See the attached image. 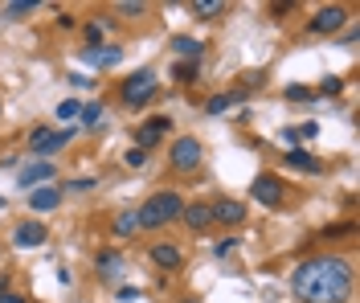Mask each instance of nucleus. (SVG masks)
Wrapping results in <instances>:
<instances>
[{"label": "nucleus", "mask_w": 360, "mask_h": 303, "mask_svg": "<svg viewBox=\"0 0 360 303\" xmlns=\"http://www.w3.org/2000/svg\"><path fill=\"white\" fill-rule=\"evenodd\" d=\"M356 266L348 254H311L291 271V295L299 303H348Z\"/></svg>", "instance_id": "obj_1"}, {"label": "nucleus", "mask_w": 360, "mask_h": 303, "mask_svg": "<svg viewBox=\"0 0 360 303\" xmlns=\"http://www.w3.org/2000/svg\"><path fill=\"white\" fill-rule=\"evenodd\" d=\"M180 209H184V197L176 188H156L139 201L135 217H139V230H164V226L180 221Z\"/></svg>", "instance_id": "obj_2"}, {"label": "nucleus", "mask_w": 360, "mask_h": 303, "mask_svg": "<svg viewBox=\"0 0 360 303\" xmlns=\"http://www.w3.org/2000/svg\"><path fill=\"white\" fill-rule=\"evenodd\" d=\"M156 94H160L156 70H148V66H143V70H135V74H127V78L119 82V103H123V107H135V111H139V107H148Z\"/></svg>", "instance_id": "obj_3"}, {"label": "nucleus", "mask_w": 360, "mask_h": 303, "mask_svg": "<svg viewBox=\"0 0 360 303\" xmlns=\"http://www.w3.org/2000/svg\"><path fill=\"white\" fill-rule=\"evenodd\" d=\"M205 164V148L197 136H180V140L168 143V168L172 172H197Z\"/></svg>", "instance_id": "obj_4"}, {"label": "nucleus", "mask_w": 360, "mask_h": 303, "mask_svg": "<svg viewBox=\"0 0 360 303\" xmlns=\"http://www.w3.org/2000/svg\"><path fill=\"white\" fill-rule=\"evenodd\" d=\"M70 140H74V127H58V131H53V127L41 123V127L29 131V152H33L37 160H49V156H58Z\"/></svg>", "instance_id": "obj_5"}, {"label": "nucleus", "mask_w": 360, "mask_h": 303, "mask_svg": "<svg viewBox=\"0 0 360 303\" xmlns=\"http://www.w3.org/2000/svg\"><path fill=\"white\" fill-rule=\"evenodd\" d=\"M250 197H254L258 205H266V209H283V205H287V181L274 176V172H262V176L250 181Z\"/></svg>", "instance_id": "obj_6"}, {"label": "nucleus", "mask_w": 360, "mask_h": 303, "mask_svg": "<svg viewBox=\"0 0 360 303\" xmlns=\"http://www.w3.org/2000/svg\"><path fill=\"white\" fill-rule=\"evenodd\" d=\"M348 17H352L348 4H323V8H315V17L307 21V33L311 37H332V33H340L348 25Z\"/></svg>", "instance_id": "obj_7"}, {"label": "nucleus", "mask_w": 360, "mask_h": 303, "mask_svg": "<svg viewBox=\"0 0 360 303\" xmlns=\"http://www.w3.org/2000/svg\"><path fill=\"white\" fill-rule=\"evenodd\" d=\"M172 136V115H148L143 123H135V143L139 152H148V148H160V143Z\"/></svg>", "instance_id": "obj_8"}, {"label": "nucleus", "mask_w": 360, "mask_h": 303, "mask_svg": "<svg viewBox=\"0 0 360 303\" xmlns=\"http://www.w3.org/2000/svg\"><path fill=\"white\" fill-rule=\"evenodd\" d=\"M45 238H49V230L37 217H29V221H21L13 230V250H37V246H45Z\"/></svg>", "instance_id": "obj_9"}, {"label": "nucleus", "mask_w": 360, "mask_h": 303, "mask_svg": "<svg viewBox=\"0 0 360 303\" xmlns=\"http://www.w3.org/2000/svg\"><path fill=\"white\" fill-rule=\"evenodd\" d=\"M148 258L156 262L160 271H180V262H184V250H180L176 242L168 238V242H152V246H148Z\"/></svg>", "instance_id": "obj_10"}, {"label": "nucleus", "mask_w": 360, "mask_h": 303, "mask_svg": "<svg viewBox=\"0 0 360 303\" xmlns=\"http://www.w3.org/2000/svg\"><path fill=\"white\" fill-rule=\"evenodd\" d=\"M53 176H58V168H53L49 160H33L29 168H21V176H17V185H21L25 193H33V188H41L45 181H53Z\"/></svg>", "instance_id": "obj_11"}, {"label": "nucleus", "mask_w": 360, "mask_h": 303, "mask_svg": "<svg viewBox=\"0 0 360 303\" xmlns=\"http://www.w3.org/2000/svg\"><path fill=\"white\" fill-rule=\"evenodd\" d=\"M283 164H287V168H299V172H307V176H319V172H323V160L311 156L307 148H287V152H283Z\"/></svg>", "instance_id": "obj_12"}, {"label": "nucleus", "mask_w": 360, "mask_h": 303, "mask_svg": "<svg viewBox=\"0 0 360 303\" xmlns=\"http://www.w3.org/2000/svg\"><path fill=\"white\" fill-rule=\"evenodd\" d=\"M82 62L98 66V70H111V66L123 62V49H119V46H86V49H82Z\"/></svg>", "instance_id": "obj_13"}, {"label": "nucleus", "mask_w": 360, "mask_h": 303, "mask_svg": "<svg viewBox=\"0 0 360 303\" xmlns=\"http://www.w3.org/2000/svg\"><path fill=\"white\" fill-rule=\"evenodd\" d=\"M180 221H184L193 233H205L209 226H213V209H209L205 201H193V205H184V209H180Z\"/></svg>", "instance_id": "obj_14"}, {"label": "nucleus", "mask_w": 360, "mask_h": 303, "mask_svg": "<svg viewBox=\"0 0 360 303\" xmlns=\"http://www.w3.org/2000/svg\"><path fill=\"white\" fill-rule=\"evenodd\" d=\"M94 271H98L103 279H123L127 258L119 254V250H98V254H94Z\"/></svg>", "instance_id": "obj_15"}, {"label": "nucleus", "mask_w": 360, "mask_h": 303, "mask_svg": "<svg viewBox=\"0 0 360 303\" xmlns=\"http://www.w3.org/2000/svg\"><path fill=\"white\" fill-rule=\"evenodd\" d=\"M58 205H62V188L58 185H41L29 193V209L33 213H53Z\"/></svg>", "instance_id": "obj_16"}, {"label": "nucleus", "mask_w": 360, "mask_h": 303, "mask_svg": "<svg viewBox=\"0 0 360 303\" xmlns=\"http://www.w3.org/2000/svg\"><path fill=\"white\" fill-rule=\"evenodd\" d=\"M209 209H213V221H221V226H238V221L246 217V205H242V201H233V197H221V201H213Z\"/></svg>", "instance_id": "obj_17"}, {"label": "nucleus", "mask_w": 360, "mask_h": 303, "mask_svg": "<svg viewBox=\"0 0 360 303\" xmlns=\"http://www.w3.org/2000/svg\"><path fill=\"white\" fill-rule=\"evenodd\" d=\"M168 49H176L184 62H201V53H205L201 41H197V37H184V33H176V37L168 41Z\"/></svg>", "instance_id": "obj_18"}, {"label": "nucleus", "mask_w": 360, "mask_h": 303, "mask_svg": "<svg viewBox=\"0 0 360 303\" xmlns=\"http://www.w3.org/2000/svg\"><path fill=\"white\" fill-rule=\"evenodd\" d=\"M242 98H246V94H242V91H229V94H213V98L205 103V115H225V111H229V107H238Z\"/></svg>", "instance_id": "obj_19"}, {"label": "nucleus", "mask_w": 360, "mask_h": 303, "mask_svg": "<svg viewBox=\"0 0 360 303\" xmlns=\"http://www.w3.org/2000/svg\"><path fill=\"white\" fill-rule=\"evenodd\" d=\"M111 230H115V238H135V233H139V217H135V209L115 213Z\"/></svg>", "instance_id": "obj_20"}, {"label": "nucleus", "mask_w": 360, "mask_h": 303, "mask_svg": "<svg viewBox=\"0 0 360 303\" xmlns=\"http://www.w3.org/2000/svg\"><path fill=\"white\" fill-rule=\"evenodd\" d=\"M41 4L37 0H17V4H4V21H25L29 13H37Z\"/></svg>", "instance_id": "obj_21"}, {"label": "nucleus", "mask_w": 360, "mask_h": 303, "mask_svg": "<svg viewBox=\"0 0 360 303\" xmlns=\"http://www.w3.org/2000/svg\"><path fill=\"white\" fill-rule=\"evenodd\" d=\"M221 13H225L221 0H197V4H193V17H201V21H213V17H221Z\"/></svg>", "instance_id": "obj_22"}, {"label": "nucleus", "mask_w": 360, "mask_h": 303, "mask_svg": "<svg viewBox=\"0 0 360 303\" xmlns=\"http://www.w3.org/2000/svg\"><path fill=\"white\" fill-rule=\"evenodd\" d=\"M103 115H107V111H103V103H86V107L78 111V123H82V127H98Z\"/></svg>", "instance_id": "obj_23"}, {"label": "nucleus", "mask_w": 360, "mask_h": 303, "mask_svg": "<svg viewBox=\"0 0 360 303\" xmlns=\"http://www.w3.org/2000/svg\"><path fill=\"white\" fill-rule=\"evenodd\" d=\"M172 78H180V82H197V78H201V62H180L176 70H172Z\"/></svg>", "instance_id": "obj_24"}, {"label": "nucleus", "mask_w": 360, "mask_h": 303, "mask_svg": "<svg viewBox=\"0 0 360 303\" xmlns=\"http://www.w3.org/2000/svg\"><path fill=\"white\" fill-rule=\"evenodd\" d=\"M78 111H82V103H78V98H66V103H58V119H62V123H70V127H74Z\"/></svg>", "instance_id": "obj_25"}, {"label": "nucleus", "mask_w": 360, "mask_h": 303, "mask_svg": "<svg viewBox=\"0 0 360 303\" xmlns=\"http://www.w3.org/2000/svg\"><path fill=\"white\" fill-rule=\"evenodd\" d=\"M238 246H242L238 238H221V242L213 246V258H229V254H233V250H238Z\"/></svg>", "instance_id": "obj_26"}, {"label": "nucleus", "mask_w": 360, "mask_h": 303, "mask_svg": "<svg viewBox=\"0 0 360 303\" xmlns=\"http://www.w3.org/2000/svg\"><path fill=\"white\" fill-rule=\"evenodd\" d=\"M340 91H344V78H340V74H328V78L319 82V94H340Z\"/></svg>", "instance_id": "obj_27"}, {"label": "nucleus", "mask_w": 360, "mask_h": 303, "mask_svg": "<svg viewBox=\"0 0 360 303\" xmlns=\"http://www.w3.org/2000/svg\"><path fill=\"white\" fill-rule=\"evenodd\" d=\"M119 13H123V17H143V13H148V4H143V0H123V4H119Z\"/></svg>", "instance_id": "obj_28"}, {"label": "nucleus", "mask_w": 360, "mask_h": 303, "mask_svg": "<svg viewBox=\"0 0 360 303\" xmlns=\"http://www.w3.org/2000/svg\"><path fill=\"white\" fill-rule=\"evenodd\" d=\"M123 164H127V168H143V164H148V152H139V148H127Z\"/></svg>", "instance_id": "obj_29"}, {"label": "nucleus", "mask_w": 360, "mask_h": 303, "mask_svg": "<svg viewBox=\"0 0 360 303\" xmlns=\"http://www.w3.org/2000/svg\"><path fill=\"white\" fill-rule=\"evenodd\" d=\"M94 185H98L94 176H78V181H66V188H70V193H90Z\"/></svg>", "instance_id": "obj_30"}, {"label": "nucleus", "mask_w": 360, "mask_h": 303, "mask_svg": "<svg viewBox=\"0 0 360 303\" xmlns=\"http://www.w3.org/2000/svg\"><path fill=\"white\" fill-rule=\"evenodd\" d=\"M291 8H295L291 0H283V4H270V17H274V21H283V17H287Z\"/></svg>", "instance_id": "obj_31"}, {"label": "nucleus", "mask_w": 360, "mask_h": 303, "mask_svg": "<svg viewBox=\"0 0 360 303\" xmlns=\"http://www.w3.org/2000/svg\"><path fill=\"white\" fill-rule=\"evenodd\" d=\"M287 98H291V103H303V98H311V91H307V86H287Z\"/></svg>", "instance_id": "obj_32"}, {"label": "nucleus", "mask_w": 360, "mask_h": 303, "mask_svg": "<svg viewBox=\"0 0 360 303\" xmlns=\"http://www.w3.org/2000/svg\"><path fill=\"white\" fill-rule=\"evenodd\" d=\"M86 37H90V46H98V37H103V21H90L86 25Z\"/></svg>", "instance_id": "obj_33"}, {"label": "nucleus", "mask_w": 360, "mask_h": 303, "mask_svg": "<svg viewBox=\"0 0 360 303\" xmlns=\"http://www.w3.org/2000/svg\"><path fill=\"white\" fill-rule=\"evenodd\" d=\"M295 131H299V140H315V136H319L315 123H303V127H295Z\"/></svg>", "instance_id": "obj_34"}, {"label": "nucleus", "mask_w": 360, "mask_h": 303, "mask_svg": "<svg viewBox=\"0 0 360 303\" xmlns=\"http://www.w3.org/2000/svg\"><path fill=\"white\" fill-rule=\"evenodd\" d=\"M139 299V287H119V303H131Z\"/></svg>", "instance_id": "obj_35"}, {"label": "nucleus", "mask_w": 360, "mask_h": 303, "mask_svg": "<svg viewBox=\"0 0 360 303\" xmlns=\"http://www.w3.org/2000/svg\"><path fill=\"white\" fill-rule=\"evenodd\" d=\"M344 233H352V226H332V230H323V238H344Z\"/></svg>", "instance_id": "obj_36"}, {"label": "nucleus", "mask_w": 360, "mask_h": 303, "mask_svg": "<svg viewBox=\"0 0 360 303\" xmlns=\"http://www.w3.org/2000/svg\"><path fill=\"white\" fill-rule=\"evenodd\" d=\"M0 303H29L25 295H17V291H8V295H0Z\"/></svg>", "instance_id": "obj_37"}, {"label": "nucleus", "mask_w": 360, "mask_h": 303, "mask_svg": "<svg viewBox=\"0 0 360 303\" xmlns=\"http://www.w3.org/2000/svg\"><path fill=\"white\" fill-rule=\"evenodd\" d=\"M0 295H8V279L4 275H0Z\"/></svg>", "instance_id": "obj_38"}, {"label": "nucleus", "mask_w": 360, "mask_h": 303, "mask_svg": "<svg viewBox=\"0 0 360 303\" xmlns=\"http://www.w3.org/2000/svg\"><path fill=\"white\" fill-rule=\"evenodd\" d=\"M4 209H8V201H4V197H0V213H4Z\"/></svg>", "instance_id": "obj_39"}, {"label": "nucleus", "mask_w": 360, "mask_h": 303, "mask_svg": "<svg viewBox=\"0 0 360 303\" xmlns=\"http://www.w3.org/2000/svg\"><path fill=\"white\" fill-rule=\"evenodd\" d=\"M184 303H201V299H184Z\"/></svg>", "instance_id": "obj_40"}, {"label": "nucleus", "mask_w": 360, "mask_h": 303, "mask_svg": "<svg viewBox=\"0 0 360 303\" xmlns=\"http://www.w3.org/2000/svg\"><path fill=\"white\" fill-rule=\"evenodd\" d=\"M0 115H4V103H0Z\"/></svg>", "instance_id": "obj_41"}]
</instances>
